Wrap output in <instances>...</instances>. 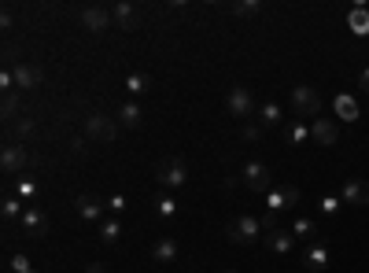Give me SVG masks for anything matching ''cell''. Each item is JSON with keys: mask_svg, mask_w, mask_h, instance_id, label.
I'll use <instances>...</instances> for the list:
<instances>
[{"mask_svg": "<svg viewBox=\"0 0 369 273\" xmlns=\"http://www.w3.org/2000/svg\"><path fill=\"white\" fill-rule=\"evenodd\" d=\"M310 137L318 140V144H325V148H332V144L340 140V126L332 122V118H314L310 122Z\"/></svg>", "mask_w": 369, "mask_h": 273, "instance_id": "obj_10", "label": "cell"}, {"mask_svg": "<svg viewBox=\"0 0 369 273\" xmlns=\"http://www.w3.org/2000/svg\"><path fill=\"white\" fill-rule=\"evenodd\" d=\"M33 273H37V269H33Z\"/></svg>", "mask_w": 369, "mask_h": 273, "instance_id": "obj_40", "label": "cell"}, {"mask_svg": "<svg viewBox=\"0 0 369 273\" xmlns=\"http://www.w3.org/2000/svg\"><path fill=\"white\" fill-rule=\"evenodd\" d=\"M155 181H159L163 192L181 189L184 181H189V167H184V159H181V155H166V159H159V162H155Z\"/></svg>", "mask_w": 369, "mask_h": 273, "instance_id": "obj_2", "label": "cell"}, {"mask_svg": "<svg viewBox=\"0 0 369 273\" xmlns=\"http://www.w3.org/2000/svg\"><path fill=\"white\" fill-rule=\"evenodd\" d=\"M148 89H152V78H148V74H141V70L126 74V93H129V96H144Z\"/></svg>", "mask_w": 369, "mask_h": 273, "instance_id": "obj_25", "label": "cell"}, {"mask_svg": "<svg viewBox=\"0 0 369 273\" xmlns=\"http://www.w3.org/2000/svg\"><path fill=\"white\" fill-rule=\"evenodd\" d=\"M303 266H307V269H325V266H329V247H325L321 240L307 244V251H303Z\"/></svg>", "mask_w": 369, "mask_h": 273, "instance_id": "obj_16", "label": "cell"}, {"mask_svg": "<svg viewBox=\"0 0 369 273\" xmlns=\"http://www.w3.org/2000/svg\"><path fill=\"white\" fill-rule=\"evenodd\" d=\"M119 236H122V225L115 222V218H104L100 222V240L104 244H119Z\"/></svg>", "mask_w": 369, "mask_h": 273, "instance_id": "obj_28", "label": "cell"}, {"mask_svg": "<svg viewBox=\"0 0 369 273\" xmlns=\"http://www.w3.org/2000/svg\"><path fill=\"white\" fill-rule=\"evenodd\" d=\"M226 107H229L233 118H251V115H255V96H251V89H248V85H233L229 96H226Z\"/></svg>", "mask_w": 369, "mask_h": 273, "instance_id": "obj_6", "label": "cell"}, {"mask_svg": "<svg viewBox=\"0 0 369 273\" xmlns=\"http://www.w3.org/2000/svg\"><path fill=\"white\" fill-rule=\"evenodd\" d=\"M258 122H263L266 130H273V126H281V122H285V107L277 104V100H266L263 107H258Z\"/></svg>", "mask_w": 369, "mask_h": 273, "instance_id": "obj_19", "label": "cell"}, {"mask_svg": "<svg viewBox=\"0 0 369 273\" xmlns=\"http://www.w3.org/2000/svg\"><path fill=\"white\" fill-rule=\"evenodd\" d=\"M332 111H336V118H343V122H358V100L355 96H347V93H336L332 96Z\"/></svg>", "mask_w": 369, "mask_h": 273, "instance_id": "obj_15", "label": "cell"}, {"mask_svg": "<svg viewBox=\"0 0 369 273\" xmlns=\"http://www.w3.org/2000/svg\"><path fill=\"white\" fill-rule=\"evenodd\" d=\"M263 233H266V229H263V218H258V214H248V211H240L233 222H229V229H226V236H229L233 244H240V247L263 240Z\"/></svg>", "mask_w": 369, "mask_h": 273, "instance_id": "obj_1", "label": "cell"}, {"mask_svg": "<svg viewBox=\"0 0 369 273\" xmlns=\"http://www.w3.org/2000/svg\"><path fill=\"white\" fill-rule=\"evenodd\" d=\"M240 133H244V140H258L266 133V126L263 122H244V130H240Z\"/></svg>", "mask_w": 369, "mask_h": 273, "instance_id": "obj_32", "label": "cell"}, {"mask_svg": "<svg viewBox=\"0 0 369 273\" xmlns=\"http://www.w3.org/2000/svg\"><path fill=\"white\" fill-rule=\"evenodd\" d=\"M340 207H343V204H340V196H332V192H329V196H321V204H318V211H321L325 218L340 214Z\"/></svg>", "mask_w": 369, "mask_h": 273, "instance_id": "obj_31", "label": "cell"}, {"mask_svg": "<svg viewBox=\"0 0 369 273\" xmlns=\"http://www.w3.org/2000/svg\"><path fill=\"white\" fill-rule=\"evenodd\" d=\"M263 199H266L270 214H281V211H288V207L299 204V189H295V185H273Z\"/></svg>", "mask_w": 369, "mask_h": 273, "instance_id": "obj_7", "label": "cell"}, {"mask_svg": "<svg viewBox=\"0 0 369 273\" xmlns=\"http://www.w3.org/2000/svg\"><path fill=\"white\" fill-rule=\"evenodd\" d=\"M11 273H33V266H30V259H26V255H11Z\"/></svg>", "mask_w": 369, "mask_h": 273, "instance_id": "obj_33", "label": "cell"}, {"mask_svg": "<svg viewBox=\"0 0 369 273\" xmlns=\"http://www.w3.org/2000/svg\"><path fill=\"white\" fill-rule=\"evenodd\" d=\"M292 107H295V115H299L303 122L321 118V93L314 85H295L292 89Z\"/></svg>", "mask_w": 369, "mask_h": 273, "instance_id": "obj_3", "label": "cell"}, {"mask_svg": "<svg viewBox=\"0 0 369 273\" xmlns=\"http://www.w3.org/2000/svg\"><path fill=\"white\" fill-rule=\"evenodd\" d=\"M152 259H155V262H174V259H177V240H174V236H155Z\"/></svg>", "mask_w": 369, "mask_h": 273, "instance_id": "obj_17", "label": "cell"}, {"mask_svg": "<svg viewBox=\"0 0 369 273\" xmlns=\"http://www.w3.org/2000/svg\"><path fill=\"white\" fill-rule=\"evenodd\" d=\"M358 82H362V89H365V93H369V67L362 70V78H358Z\"/></svg>", "mask_w": 369, "mask_h": 273, "instance_id": "obj_37", "label": "cell"}, {"mask_svg": "<svg viewBox=\"0 0 369 273\" xmlns=\"http://www.w3.org/2000/svg\"><path fill=\"white\" fill-rule=\"evenodd\" d=\"M155 214H159V218H174V214H177V199H174L170 192H163V196L155 199Z\"/></svg>", "mask_w": 369, "mask_h": 273, "instance_id": "obj_30", "label": "cell"}, {"mask_svg": "<svg viewBox=\"0 0 369 273\" xmlns=\"http://www.w3.org/2000/svg\"><path fill=\"white\" fill-rule=\"evenodd\" d=\"M292 233H295V240L314 244V240H318V222H314V218H295V222H292Z\"/></svg>", "mask_w": 369, "mask_h": 273, "instance_id": "obj_23", "label": "cell"}, {"mask_svg": "<svg viewBox=\"0 0 369 273\" xmlns=\"http://www.w3.org/2000/svg\"><path fill=\"white\" fill-rule=\"evenodd\" d=\"M85 133H89V140H115L119 137V118H111L104 111H92L85 118Z\"/></svg>", "mask_w": 369, "mask_h": 273, "instance_id": "obj_5", "label": "cell"}, {"mask_svg": "<svg viewBox=\"0 0 369 273\" xmlns=\"http://www.w3.org/2000/svg\"><path fill=\"white\" fill-rule=\"evenodd\" d=\"M111 15H115V23L122 30H137V8L133 4H115V8H111Z\"/></svg>", "mask_w": 369, "mask_h": 273, "instance_id": "obj_24", "label": "cell"}, {"mask_svg": "<svg viewBox=\"0 0 369 273\" xmlns=\"http://www.w3.org/2000/svg\"><path fill=\"white\" fill-rule=\"evenodd\" d=\"M45 225H48V222H45V214L37 211L33 204H26V211H23V229H26L30 236H41V233H45Z\"/></svg>", "mask_w": 369, "mask_h": 273, "instance_id": "obj_21", "label": "cell"}, {"mask_svg": "<svg viewBox=\"0 0 369 273\" xmlns=\"http://www.w3.org/2000/svg\"><path fill=\"white\" fill-rule=\"evenodd\" d=\"M85 273H107V269H104V266H100V262H92V266H89V269H85Z\"/></svg>", "mask_w": 369, "mask_h": 273, "instance_id": "obj_38", "label": "cell"}, {"mask_svg": "<svg viewBox=\"0 0 369 273\" xmlns=\"http://www.w3.org/2000/svg\"><path fill=\"white\" fill-rule=\"evenodd\" d=\"M336 196H340L343 207H365V204H369V181H362V177H347L343 189H340Z\"/></svg>", "mask_w": 369, "mask_h": 273, "instance_id": "obj_8", "label": "cell"}, {"mask_svg": "<svg viewBox=\"0 0 369 273\" xmlns=\"http://www.w3.org/2000/svg\"><path fill=\"white\" fill-rule=\"evenodd\" d=\"M11 192H15L18 199H23V204H33L41 189H37V181H33V177H26V174H23V177H15V181H11Z\"/></svg>", "mask_w": 369, "mask_h": 273, "instance_id": "obj_22", "label": "cell"}, {"mask_svg": "<svg viewBox=\"0 0 369 273\" xmlns=\"http://www.w3.org/2000/svg\"><path fill=\"white\" fill-rule=\"evenodd\" d=\"M23 211H26V204H23L18 196H8V199H4V207H0L4 222H18V218H23Z\"/></svg>", "mask_w": 369, "mask_h": 273, "instance_id": "obj_26", "label": "cell"}, {"mask_svg": "<svg viewBox=\"0 0 369 273\" xmlns=\"http://www.w3.org/2000/svg\"><path fill=\"white\" fill-rule=\"evenodd\" d=\"M141 122H144L141 107H137L133 100H126V104L119 107V126H126V130H141Z\"/></svg>", "mask_w": 369, "mask_h": 273, "instance_id": "obj_20", "label": "cell"}, {"mask_svg": "<svg viewBox=\"0 0 369 273\" xmlns=\"http://www.w3.org/2000/svg\"><path fill=\"white\" fill-rule=\"evenodd\" d=\"M240 177H244V185L251 189V192H258V196H266L270 189H273V177H270V167L266 162H244V170H240Z\"/></svg>", "mask_w": 369, "mask_h": 273, "instance_id": "obj_4", "label": "cell"}, {"mask_svg": "<svg viewBox=\"0 0 369 273\" xmlns=\"http://www.w3.org/2000/svg\"><path fill=\"white\" fill-rule=\"evenodd\" d=\"M347 26H351V33H358V38H365L369 33V8L365 4H355L347 11Z\"/></svg>", "mask_w": 369, "mask_h": 273, "instance_id": "obj_18", "label": "cell"}, {"mask_svg": "<svg viewBox=\"0 0 369 273\" xmlns=\"http://www.w3.org/2000/svg\"><path fill=\"white\" fill-rule=\"evenodd\" d=\"M0 162H4V174H23V167L30 162V155H26L23 144H4V152H0Z\"/></svg>", "mask_w": 369, "mask_h": 273, "instance_id": "obj_11", "label": "cell"}, {"mask_svg": "<svg viewBox=\"0 0 369 273\" xmlns=\"http://www.w3.org/2000/svg\"><path fill=\"white\" fill-rule=\"evenodd\" d=\"M4 111H8V115L15 111V93H4Z\"/></svg>", "mask_w": 369, "mask_h": 273, "instance_id": "obj_36", "label": "cell"}, {"mask_svg": "<svg viewBox=\"0 0 369 273\" xmlns=\"http://www.w3.org/2000/svg\"><path fill=\"white\" fill-rule=\"evenodd\" d=\"M221 273H236V269H221Z\"/></svg>", "mask_w": 369, "mask_h": 273, "instance_id": "obj_39", "label": "cell"}, {"mask_svg": "<svg viewBox=\"0 0 369 273\" xmlns=\"http://www.w3.org/2000/svg\"><path fill=\"white\" fill-rule=\"evenodd\" d=\"M78 214L85 218V222H104L107 204H104V199H97L92 192H85V196H78Z\"/></svg>", "mask_w": 369, "mask_h": 273, "instance_id": "obj_13", "label": "cell"}, {"mask_svg": "<svg viewBox=\"0 0 369 273\" xmlns=\"http://www.w3.org/2000/svg\"><path fill=\"white\" fill-rule=\"evenodd\" d=\"M229 11L236 15V19H251V15L263 11V0H240V4H233Z\"/></svg>", "mask_w": 369, "mask_h": 273, "instance_id": "obj_29", "label": "cell"}, {"mask_svg": "<svg viewBox=\"0 0 369 273\" xmlns=\"http://www.w3.org/2000/svg\"><path fill=\"white\" fill-rule=\"evenodd\" d=\"M104 204H107V214H122V211H126V196L115 192L111 199H104Z\"/></svg>", "mask_w": 369, "mask_h": 273, "instance_id": "obj_35", "label": "cell"}, {"mask_svg": "<svg viewBox=\"0 0 369 273\" xmlns=\"http://www.w3.org/2000/svg\"><path fill=\"white\" fill-rule=\"evenodd\" d=\"M11 130H15L18 137H30V133H33V122H30V118H11Z\"/></svg>", "mask_w": 369, "mask_h": 273, "instance_id": "obj_34", "label": "cell"}, {"mask_svg": "<svg viewBox=\"0 0 369 273\" xmlns=\"http://www.w3.org/2000/svg\"><path fill=\"white\" fill-rule=\"evenodd\" d=\"M263 240H266V247L277 251V255H288L295 244H299V240H295V233H292V229H281V225L270 229V236H263Z\"/></svg>", "mask_w": 369, "mask_h": 273, "instance_id": "obj_14", "label": "cell"}, {"mask_svg": "<svg viewBox=\"0 0 369 273\" xmlns=\"http://www.w3.org/2000/svg\"><path fill=\"white\" fill-rule=\"evenodd\" d=\"M11 74H15V89H23V93H26V89H37V85H41V70H37L33 63H15L11 67Z\"/></svg>", "mask_w": 369, "mask_h": 273, "instance_id": "obj_12", "label": "cell"}, {"mask_svg": "<svg viewBox=\"0 0 369 273\" xmlns=\"http://www.w3.org/2000/svg\"><path fill=\"white\" fill-rule=\"evenodd\" d=\"M111 23H115L111 8H104V4H89V8H82V26H85L89 33H104Z\"/></svg>", "mask_w": 369, "mask_h": 273, "instance_id": "obj_9", "label": "cell"}, {"mask_svg": "<svg viewBox=\"0 0 369 273\" xmlns=\"http://www.w3.org/2000/svg\"><path fill=\"white\" fill-rule=\"evenodd\" d=\"M285 137H288L292 144H307V140H314V137H310V122H292L288 130H285Z\"/></svg>", "mask_w": 369, "mask_h": 273, "instance_id": "obj_27", "label": "cell"}]
</instances>
